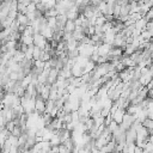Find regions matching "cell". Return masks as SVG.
<instances>
[{
	"instance_id": "4fadbf2b",
	"label": "cell",
	"mask_w": 153,
	"mask_h": 153,
	"mask_svg": "<svg viewBox=\"0 0 153 153\" xmlns=\"http://www.w3.org/2000/svg\"><path fill=\"white\" fill-rule=\"evenodd\" d=\"M22 36H33V30H32V27H31L30 25L25 26V29H24Z\"/></svg>"
},
{
	"instance_id": "7a4b0ae2",
	"label": "cell",
	"mask_w": 153,
	"mask_h": 153,
	"mask_svg": "<svg viewBox=\"0 0 153 153\" xmlns=\"http://www.w3.org/2000/svg\"><path fill=\"white\" fill-rule=\"evenodd\" d=\"M45 43H47V39H45L42 35L35 33V35L32 36V44H33L35 47H38V48L43 49V47H44Z\"/></svg>"
},
{
	"instance_id": "9a60e30c",
	"label": "cell",
	"mask_w": 153,
	"mask_h": 153,
	"mask_svg": "<svg viewBox=\"0 0 153 153\" xmlns=\"http://www.w3.org/2000/svg\"><path fill=\"white\" fill-rule=\"evenodd\" d=\"M152 17H153V10L149 8V10L147 11V13L143 16V18H145L147 22H152Z\"/></svg>"
},
{
	"instance_id": "8fae6325",
	"label": "cell",
	"mask_w": 153,
	"mask_h": 153,
	"mask_svg": "<svg viewBox=\"0 0 153 153\" xmlns=\"http://www.w3.org/2000/svg\"><path fill=\"white\" fill-rule=\"evenodd\" d=\"M141 126L145 127L146 129H152V127H153V121H152L151 118H145V120L141 122Z\"/></svg>"
},
{
	"instance_id": "ba28073f",
	"label": "cell",
	"mask_w": 153,
	"mask_h": 153,
	"mask_svg": "<svg viewBox=\"0 0 153 153\" xmlns=\"http://www.w3.org/2000/svg\"><path fill=\"white\" fill-rule=\"evenodd\" d=\"M24 59H25L24 53H22V51H19V50H16L14 54H13V56H12V60H13L14 62H17V63L22 62Z\"/></svg>"
},
{
	"instance_id": "8992f818",
	"label": "cell",
	"mask_w": 153,
	"mask_h": 153,
	"mask_svg": "<svg viewBox=\"0 0 153 153\" xmlns=\"http://www.w3.org/2000/svg\"><path fill=\"white\" fill-rule=\"evenodd\" d=\"M146 24H147V20H146L143 17H141L140 19H137V20L134 23V26H135V29H137V30H145Z\"/></svg>"
},
{
	"instance_id": "6da1fadb",
	"label": "cell",
	"mask_w": 153,
	"mask_h": 153,
	"mask_svg": "<svg viewBox=\"0 0 153 153\" xmlns=\"http://www.w3.org/2000/svg\"><path fill=\"white\" fill-rule=\"evenodd\" d=\"M35 110L37 111V115H39V116H42L45 112V102L38 94L35 99Z\"/></svg>"
},
{
	"instance_id": "30bf717a",
	"label": "cell",
	"mask_w": 153,
	"mask_h": 153,
	"mask_svg": "<svg viewBox=\"0 0 153 153\" xmlns=\"http://www.w3.org/2000/svg\"><path fill=\"white\" fill-rule=\"evenodd\" d=\"M20 42L24 43V44H26L27 47H29V45H33V44H32V36H22Z\"/></svg>"
},
{
	"instance_id": "5b68a950",
	"label": "cell",
	"mask_w": 153,
	"mask_h": 153,
	"mask_svg": "<svg viewBox=\"0 0 153 153\" xmlns=\"http://www.w3.org/2000/svg\"><path fill=\"white\" fill-rule=\"evenodd\" d=\"M126 114V110H122V109H117L112 115H111V117H112V120L117 123V124H120L121 122H122V120H123V115Z\"/></svg>"
},
{
	"instance_id": "5bb4252c",
	"label": "cell",
	"mask_w": 153,
	"mask_h": 153,
	"mask_svg": "<svg viewBox=\"0 0 153 153\" xmlns=\"http://www.w3.org/2000/svg\"><path fill=\"white\" fill-rule=\"evenodd\" d=\"M104 23H106L105 22V18H104V16H100V17H97L96 18V22H94V25H98V26H102Z\"/></svg>"
},
{
	"instance_id": "52a82bcc",
	"label": "cell",
	"mask_w": 153,
	"mask_h": 153,
	"mask_svg": "<svg viewBox=\"0 0 153 153\" xmlns=\"http://www.w3.org/2000/svg\"><path fill=\"white\" fill-rule=\"evenodd\" d=\"M75 29V24H74V20H69L67 19L65 26H63V32H73Z\"/></svg>"
},
{
	"instance_id": "e0dca14e",
	"label": "cell",
	"mask_w": 153,
	"mask_h": 153,
	"mask_svg": "<svg viewBox=\"0 0 153 153\" xmlns=\"http://www.w3.org/2000/svg\"><path fill=\"white\" fill-rule=\"evenodd\" d=\"M128 1H129V2H136V4H137L140 0H128Z\"/></svg>"
},
{
	"instance_id": "277c9868",
	"label": "cell",
	"mask_w": 153,
	"mask_h": 153,
	"mask_svg": "<svg viewBox=\"0 0 153 153\" xmlns=\"http://www.w3.org/2000/svg\"><path fill=\"white\" fill-rule=\"evenodd\" d=\"M110 49H111V45L110 44H106V43H103L99 47H97V51H98V55L99 56H106L109 54Z\"/></svg>"
},
{
	"instance_id": "9c48e42d",
	"label": "cell",
	"mask_w": 153,
	"mask_h": 153,
	"mask_svg": "<svg viewBox=\"0 0 153 153\" xmlns=\"http://www.w3.org/2000/svg\"><path fill=\"white\" fill-rule=\"evenodd\" d=\"M42 51H43V49H41V48L33 45V50H32V60H35V61L38 60L39 56H41V54H42Z\"/></svg>"
},
{
	"instance_id": "3957f363",
	"label": "cell",
	"mask_w": 153,
	"mask_h": 153,
	"mask_svg": "<svg viewBox=\"0 0 153 153\" xmlns=\"http://www.w3.org/2000/svg\"><path fill=\"white\" fill-rule=\"evenodd\" d=\"M57 74H59V71L56 68H50L49 69V73H48V76H47V82L50 84V85L54 84L56 81V79H57Z\"/></svg>"
},
{
	"instance_id": "2e32d148",
	"label": "cell",
	"mask_w": 153,
	"mask_h": 153,
	"mask_svg": "<svg viewBox=\"0 0 153 153\" xmlns=\"http://www.w3.org/2000/svg\"><path fill=\"white\" fill-rule=\"evenodd\" d=\"M35 10H36V4H33V2H30L26 6V13H32Z\"/></svg>"
},
{
	"instance_id": "7c38bea8",
	"label": "cell",
	"mask_w": 153,
	"mask_h": 153,
	"mask_svg": "<svg viewBox=\"0 0 153 153\" xmlns=\"http://www.w3.org/2000/svg\"><path fill=\"white\" fill-rule=\"evenodd\" d=\"M54 100H51V99H48V100H45V112H49L50 114V111L54 109Z\"/></svg>"
}]
</instances>
